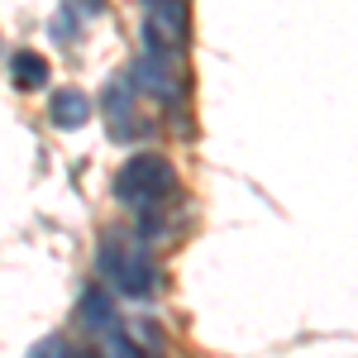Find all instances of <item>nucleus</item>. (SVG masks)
I'll return each instance as SVG.
<instances>
[{
  "label": "nucleus",
  "instance_id": "1",
  "mask_svg": "<svg viewBox=\"0 0 358 358\" xmlns=\"http://www.w3.org/2000/svg\"><path fill=\"white\" fill-rule=\"evenodd\" d=\"M96 268H101V277L106 282H115L124 296H134V301H143V296H153L158 292V263H153V253H148V244L143 239H106L101 244V258H96Z\"/></svg>",
  "mask_w": 358,
  "mask_h": 358
},
{
  "label": "nucleus",
  "instance_id": "2",
  "mask_svg": "<svg viewBox=\"0 0 358 358\" xmlns=\"http://www.w3.org/2000/svg\"><path fill=\"white\" fill-rule=\"evenodd\" d=\"M172 187H177V177H172V163H167L163 153H138L115 177V196L129 210H138V215H153L167 196H172Z\"/></svg>",
  "mask_w": 358,
  "mask_h": 358
},
{
  "label": "nucleus",
  "instance_id": "3",
  "mask_svg": "<svg viewBox=\"0 0 358 358\" xmlns=\"http://www.w3.org/2000/svg\"><path fill=\"white\" fill-rule=\"evenodd\" d=\"M187 34H192L187 0H153L148 5V15H143V48L177 57V48L187 43Z\"/></svg>",
  "mask_w": 358,
  "mask_h": 358
},
{
  "label": "nucleus",
  "instance_id": "4",
  "mask_svg": "<svg viewBox=\"0 0 358 358\" xmlns=\"http://www.w3.org/2000/svg\"><path fill=\"white\" fill-rule=\"evenodd\" d=\"M129 82H134L138 91H148L153 101H163V106L182 101V77L172 72V57L167 53H153V48H148V53L129 67Z\"/></svg>",
  "mask_w": 358,
  "mask_h": 358
},
{
  "label": "nucleus",
  "instance_id": "5",
  "mask_svg": "<svg viewBox=\"0 0 358 358\" xmlns=\"http://www.w3.org/2000/svg\"><path fill=\"white\" fill-rule=\"evenodd\" d=\"M106 115H110V134L115 138L143 134V124L134 120V91H129V82H115L110 91H106Z\"/></svg>",
  "mask_w": 358,
  "mask_h": 358
},
{
  "label": "nucleus",
  "instance_id": "6",
  "mask_svg": "<svg viewBox=\"0 0 358 358\" xmlns=\"http://www.w3.org/2000/svg\"><path fill=\"white\" fill-rule=\"evenodd\" d=\"M48 115H53L57 129H82L86 120H91V101H86V91H77V86H62L53 96V106H48Z\"/></svg>",
  "mask_w": 358,
  "mask_h": 358
},
{
  "label": "nucleus",
  "instance_id": "7",
  "mask_svg": "<svg viewBox=\"0 0 358 358\" xmlns=\"http://www.w3.org/2000/svg\"><path fill=\"white\" fill-rule=\"evenodd\" d=\"M77 320L86 330H101V334H115V306L101 287H86L82 301H77Z\"/></svg>",
  "mask_w": 358,
  "mask_h": 358
},
{
  "label": "nucleus",
  "instance_id": "8",
  "mask_svg": "<svg viewBox=\"0 0 358 358\" xmlns=\"http://www.w3.org/2000/svg\"><path fill=\"white\" fill-rule=\"evenodd\" d=\"M10 77H15L20 91H38V86H48V62L38 53H29V48H20L10 57Z\"/></svg>",
  "mask_w": 358,
  "mask_h": 358
},
{
  "label": "nucleus",
  "instance_id": "9",
  "mask_svg": "<svg viewBox=\"0 0 358 358\" xmlns=\"http://www.w3.org/2000/svg\"><path fill=\"white\" fill-rule=\"evenodd\" d=\"M101 358H143V354H138V344L129 339V334L115 330L110 339H106V354H101Z\"/></svg>",
  "mask_w": 358,
  "mask_h": 358
},
{
  "label": "nucleus",
  "instance_id": "10",
  "mask_svg": "<svg viewBox=\"0 0 358 358\" xmlns=\"http://www.w3.org/2000/svg\"><path fill=\"white\" fill-rule=\"evenodd\" d=\"M72 15H77V10H72V5H67V10H62V15H57L53 24H48V34H53L57 43H72V38H77V20H72Z\"/></svg>",
  "mask_w": 358,
  "mask_h": 358
},
{
  "label": "nucleus",
  "instance_id": "11",
  "mask_svg": "<svg viewBox=\"0 0 358 358\" xmlns=\"http://www.w3.org/2000/svg\"><path fill=\"white\" fill-rule=\"evenodd\" d=\"M29 358H67V349H62V339H43L29 349Z\"/></svg>",
  "mask_w": 358,
  "mask_h": 358
},
{
  "label": "nucleus",
  "instance_id": "12",
  "mask_svg": "<svg viewBox=\"0 0 358 358\" xmlns=\"http://www.w3.org/2000/svg\"><path fill=\"white\" fill-rule=\"evenodd\" d=\"M72 10H82V20H91V15H101V0H72Z\"/></svg>",
  "mask_w": 358,
  "mask_h": 358
}]
</instances>
